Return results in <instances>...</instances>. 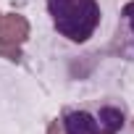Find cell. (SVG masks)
Returning <instances> with one entry per match:
<instances>
[{"instance_id": "1", "label": "cell", "mask_w": 134, "mask_h": 134, "mask_svg": "<svg viewBox=\"0 0 134 134\" xmlns=\"http://www.w3.org/2000/svg\"><path fill=\"white\" fill-rule=\"evenodd\" d=\"M66 134H129V118L124 103L95 100L82 108H71L63 116Z\"/></svg>"}, {"instance_id": "2", "label": "cell", "mask_w": 134, "mask_h": 134, "mask_svg": "<svg viewBox=\"0 0 134 134\" xmlns=\"http://www.w3.org/2000/svg\"><path fill=\"white\" fill-rule=\"evenodd\" d=\"M50 16L55 29L71 42H84L100 24V8L95 0H50Z\"/></svg>"}, {"instance_id": "3", "label": "cell", "mask_w": 134, "mask_h": 134, "mask_svg": "<svg viewBox=\"0 0 134 134\" xmlns=\"http://www.w3.org/2000/svg\"><path fill=\"white\" fill-rule=\"evenodd\" d=\"M124 21L118 26V50L134 60V3L124 5Z\"/></svg>"}, {"instance_id": "4", "label": "cell", "mask_w": 134, "mask_h": 134, "mask_svg": "<svg viewBox=\"0 0 134 134\" xmlns=\"http://www.w3.org/2000/svg\"><path fill=\"white\" fill-rule=\"evenodd\" d=\"M29 34V24L24 16H3L0 19V40H8V42H21Z\"/></svg>"}, {"instance_id": "5", "label": "cell", "mask_w": 134, "mask_h": 134, "mask_svg": "<svg viewBox=\"0 0 134 134\" xmlns=\"http://www.w3.org/2000/svg\"><path fill=\"white\" fill-rule=\"evenodd\" d=\"M0 55H3V58H8V60H19V58H21V50L16 47V42L0 40Z\"/></svg>"}, {"instance_id": "6", "label": "cell", "mask_w": 134, "mask_h": 134, "mask_svg": "<svg viewBox=\"0 0 134 134\" xmlns=\"http://www.w3.org/2000/svg\"><path fill=\"white\" fill-rule=\"evenodd\" d=\"M47 134H63V131H60V124H58V121H53V124H50V129H47Z\"/></svg>"}]
</instances>
